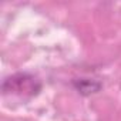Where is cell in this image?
Returning <instances> with one entry per match:
<instances>
[{"instance_id":"cell-1","label":"cell","mask_w":121,"mask_h":121,"mask_svg":"<svg viewBox=\"0 0 121 121\" xmlns=\"http://www.w3.org/2000/svg\"><path fill=\"white\" fill-rule=\"evenodd\" d=\"M41 86L39 80L30 74H14L12 77H7L3 81L2 90L3 94H16V95H36L40 91Z\"/></svg>"},{"instance_id":"cell-2","label":"cell","mask_w":121,"mask_h":121,"mask_svg":"<svg viewBox=\"0 0 121 121\" xmlns=\"http://www.w3.org/2000/svg\"><path fill=\"white\" fill-rule=\"evenodd\" d=\"M74 87L78 90L80 94L83 95H90L93 93H97L101 88V84L95 80H88V78H80L74 81Z\"/></svg>"}]
</instances>
